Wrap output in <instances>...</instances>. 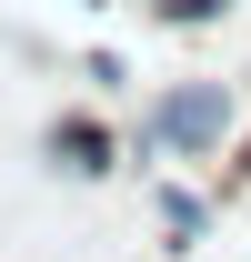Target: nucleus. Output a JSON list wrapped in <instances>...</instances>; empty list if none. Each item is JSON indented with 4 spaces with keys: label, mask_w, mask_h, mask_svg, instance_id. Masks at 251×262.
Wrapping results in <instances>:
<instances>
[{
    "label": "nucleus",
    "mask_w": 251,
    "mask_h": 262,
    "mask_svg": "<svg viewBox=\"0 0 251 262\" xmlns=\"http://www.w3.org/2000/svg\"><path fill=\"white\" fill-rule=\"evenodd\" d=\"M141 10H151L161 31H211V20H231L241 0H141Z\"/></svg>",
    "instance_id": "4"
},
{
    "label": "nucleus",
    "mask_w": 251,
    "mask_h": 262,
    "mask_svg": "<svg viewBox=\"0 0 251 262\" xmlns=\"http://www.w3.org/2000/svg\"><path fill=\"white\" fill-rule=\"evenodd\" d=\"M121 151H131V141L101 121V111H51V121H40V162L61 171V182H111Z\"/></svg>",
    "instance_id": "2"
},
{
    "label": "nucleus",
    "mask_w": 251,
    "mask_h": 262,
    "mask_svg": "<svg viewBox=\"0 0 251 262\" xmlns=\"http://www.w3.org/2000/svg\"><path fill=\"white\" fill-rule=\"evenodd\" d=\"M231 131H241V91L231 81H171L121 141H131V162H221Z\"/></svg>",
    "instance_id": "1"
},
{
    "label": "nucleus",
    "mask_w": 251,
    "mask_h": 262,
    "mask_svg": "<svg viewBox=\"0 0 251 262\" xmlns=\"http://www.w3.org/2000/svg\"><path fill=\"white\" fill-rule=\"evenodd\" d=\"M151 212H161V232H171V252L211 242V192H191L181 171H171V182H151Z\"/></svg>",
    "instance_id": "3"
},
{
    "label": "nucleus",
    "mask_w": 251,
    "mask_h": 262,
    "mask_svg": "<svg viewBox=\"0 0 251 262\" xmlns=\"http://www.w3.org/2000/svg\"><path fill=\"white\" fill-rule=\"evenodd\" d=\"M91 10H111V0H91Z\"/></svg>",
    "instance_id": "5"
}]
</instances>
